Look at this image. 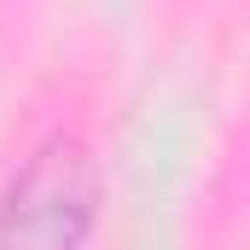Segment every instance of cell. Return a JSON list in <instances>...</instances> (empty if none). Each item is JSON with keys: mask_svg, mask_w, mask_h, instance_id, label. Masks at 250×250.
Returning <instances> with one entry per match:
<instances>
[{"mask_svg": "<svg viewBox=\"0 0 250 250\" xmlns=\"http://www.w3.org/2000/svg\"><path fill=\"white\" fill-rule=\"evenodd\" d=\"M93 221V169L76 140H53L0 204V250H76Z\"/></svg>", "mask_w": 250, "mask_h": 250, "instance_id": "cell-1", "label": "cell"}]
</instances>
